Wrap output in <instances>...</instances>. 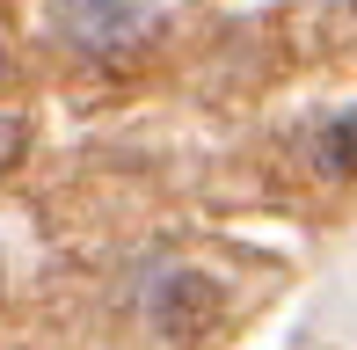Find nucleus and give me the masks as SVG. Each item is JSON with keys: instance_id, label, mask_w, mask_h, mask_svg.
Masks as SVG:
<instances>
[{"instance_id": "20e7f679", "label": "nucleus", "mask_w": 357, "mask_h": 350, "mask_svg": "<svg viewBox=\"0 0 357 350\" xmlns=\"http://www.w3.org/2000/svg\"><path fill=\"white\" fill-rule=\"evenodd\" d=\"M350 8H357V0H350Z\"/></svg>"}, {"instance_id": "f257e3e1", "label": "nucleus", "mask_w": 357, "mask_h": 350, "mask_svg": "<svg viewBox=\"0 0 357 350\" xmlns=\"http://www.w3.org/2000/svg\"><path fill=\"white\" fill-rule=\"evenodd\" d=\"M321 168L328 175H357V109L328 117V132H321Z\"/></svg>"}, {"instance_id": "7ed1b4c3", "label": "nucleus", "mask_w": 357, "mask_h": 350, "mask_svg": "<svg viewBox=\"0 0 357 350\" xmlns=\"http://www.w3.org/2000/svg\"><path fill=\"white\" fill-rule=\"evenodd\" d=\"M0 59H8V52H0Z\"/></svg>"}, {"instance_id": "f03ea898", "label": "nucleus", "mask_w": 357, "mask_h": 350, "mask_svg": "<svg viewBox=\"0 0 357 350\" xmlns=\"http://www.w3.org/2000/svg\"><path fill=\"white\" fill-rule=\"evenodd\" d=\"M22 153H29V124L22 117H0V175L22 161Z\"/></svg>"}]
</instances>
